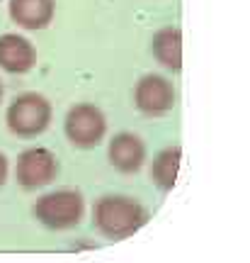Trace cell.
<instances>
[{
	"label": "cell",
	"instance_id": "1",
	"mask_svg": "<svg viewBox=\"0 0 250 263\" xmlns=\"http://www.w3.org/2000/svg\"><path fill=\"white\" fill-rule=\"evenodd\" d=\"M95 227L100 229L107 239H127V236L136 234L141 227L146 224V210L131 200V197H119V195H107L97 200V205L93 210Z\"/></svg>",
	"mask_w": 250,
	"mask_h": 263
},
{
	"label": "cell",
	"instance_id": "2",
	"mask_svg": "<svg viewBox=\"0 0 250 263\" xmlns=\"http://www.w3.org/2000/svg\"><path fill=\"white\" fill-rule=\"evenodd\" d=\"M51 103L39 93H22L17 95L8 107L5 122L8 129L17 137H37L51 122Z\"/></svg>",
	"mask_w": 250,
	"mask_h": 263
},
{
	"label": "cell",
	"instance_id": "3",
	"mask_svg": "<svg viewBox=\"0 0 250 263\" xmlns=\"http://www.w3.org/2000/svg\"><path fill=\"white\" fill-rule=\"evenodd\" d=\"M83 210V195L78 190H54L37 200L34 217L49 229H68L80 222Z\"/></svg>",
	"mask_w": 250,
	"mask_h": 263
},
{
	"label": "cell",
	"instance_id": "4",
	"mask_svg": "<svg viewBox=\"0 0 250 263\" xmlns=\"http://www.w3.org/2000/svg\"><path fill=\"white\" fill-rule=\"evenodd\" d=\"M64 129H66L68 141L73 146L90 149V146H97L105 139V134H107V120H105L100 107H95L90 103H78L66 115Z\"/></svg>",
	"mask_w": 250,
	"mask_h": 263
},
{
	"label": "cell",
	"instance_id": "5",
	"mask_svg": "<svg viewBox=\"0 0 250 263\" xmlns=\"http://www.w3.org/2000/svg\"><path fill=\"white\" fill-rule=\"evenodd\" d=\"M134 103L143 115L151 117H160L173 110L175 105V88L165 76L149 73L143 76L136 88H134Z\"/></svg>",
	"mask_w": 250,
	"mask_h": 263
},
{
	"label": "cell",
	"instance_id": "6",
	"mask_svg": "<svg viewBox=\"0 0 250 263\" xmlns=\"http://www.w3.org/2000/svg\"><path fill=\"white\" fill-rule=\"evenodd\" d=\"M56 173H58V161L49 149L37 146V149H27L19 154L17 168H15L19 185L41 188V185H49L56 178Z\"/></svg>",
	"mask_w": 250,
	"mask_h": 263
},
{
	"label": "cell",
	"instance_id": "7",
	"mask_svg": "<svg viewBox=\"0 0 250 263\" xmlns=\"http://www.w3.org/2000/svg\"><path fill=\"white\" fill-rule=\"evenodd\" d=\"M37 64V49L22 34H0V68L8 73H27Z\"/></svg>",
	"mask_w": 250,
	"mask_h": 263
},
{
	"label": "cell",
	"instance_id": "8",
	"mask_svg": "<svg viewBox=\"0 0 250 263\" xmlns=\"http://www.w3.org/2000/svg\"><path fill=\"white\" fill-rule=\"evenodd\" d=\"M107 156H110V163L121 173H134L143 166L146 161V146L143 141L131 134V132H121V134H114V139L110 141V149H107Z\"/></svg>",
	"mask_w": 250,
	"mask_h": 263
},
{
	"label": "cell",
	"instance_id": "9",
	"mask_svg": "<svg viewBox=\"0 0 250 263\" xmlns=\"http://www.w3.org/2000/svg\"><path fill=\"white\" fill-rule=\"evenodd\" d=\"M10 20L22 29H44L54 20V0H10Z\"/></svg>",
	"mask_w": 250,
	"mask_h": 263
},
{
	"label": "cell",
	"instance_id": "10",
	"mask_svg": "<svg viewBox=\"0 0 250 263\" xmlns=\"http://www.w3.org/2000/svg\"><path fill=\"white\" fill-rule=\"evenodd\" d=\"M153 57L160 66H165L170 71L182 68V32L177 27H163L158 29L151 39Z\"/></svg>",
	"mask_w": 250,
	"mask_h": 263
},
{
	"label": "cell",
	"instance_id": "11",
	"mask_svg": "<svg viewBox=\"0 0 250 263\" xmlns=\"http://www.w3.org/2000/svg\"><path fill=\"white\" fill-rule=\"evenodd\" d=\"M180 161H182V149L180 146H168L156 156L153 166H151V178L160 190H170L175 185Z\"/></svg>",
	"mask_w": 250,
	"mask_h": 263
},
{
	"label": "cell",
	"instance_id": "12",
	"mask_svg": "<svg viewBox=\"0 0 250 263\" xmlns=\"http://www.w3.org/2000/svg\"><path fill=\"white\" fill-rule=\"evenodd\" d=\"M8 171H10V166H8V159L0 154V185L8 180Z\"/></svg>",
	"mask_w": 250,
	"mask_h": 263
},
{
	"label": "cell",
	"instance_id": "13",
	"mask_svg": "<svg viewBox=\"0 0 250 263\" xmlns=\"http://www.w3.org/2000/svg\"><path fill=\"white\" fill-rule=\"evenodd\" d=\"M0 103H3V81H0Z\"/></svg>",
	"mask_w": 250,
	"mask_h": 263
}]
</instances>
